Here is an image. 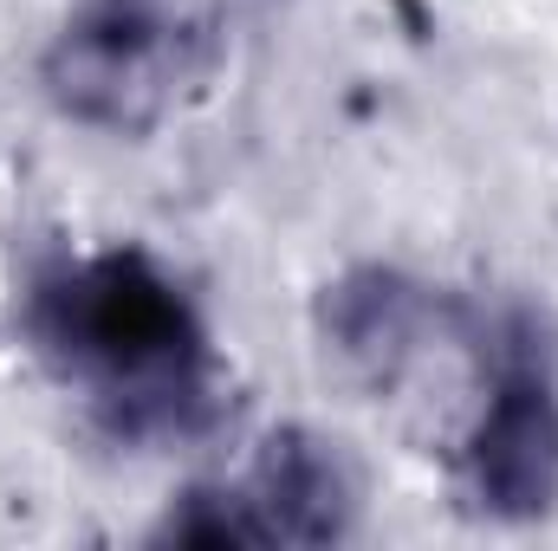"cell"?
Masks as SVG:
<instances>
[{
    "instance_id": "6da1fadb",
    "label": "cell",
    "mask_w": 558,
    "mask_h": 551,
    "mask_svg": "<svg viewBox=\"0 0 558 551\" xmlns=\"http://www.w3.org/2000/svg\"><path fill=\"white\" fill-rule=\"evenodd\" d=\"M33 357L131 448H175L228 415V370L189 285L143 247L59 254L20 292Z\"/></svg>"
},
{
    "instance_id": "3957f363",
    "label": "cell",
    "mask_w": 558,
    "mask_h": 551,
    "mask_svg": "<svg viewBox=\"0 0 558 551\" xmlns=\"http://www.w3.org/2000/svg\"><path fill=\"white\" fill-rule=\"evenodd\" d=\"M454 500L494 526H539L558 513V357L533 311L481 325L474 403L448 448Z\"/></svg>"
},
{
    "instance_id": "277c9868",
    "label": "cell",
    "mask_w": 558,
    "mask_h": 551,
    "mask_svg": "<svg viewBox=\"0 0 558 551\" xmlns=\"http://www.w3.org/2000/svg\"><path fill=\"white\" fill-rule=\"evenodd\" d=\"M474 325H481L474 305L448 298L441 285L403 267H351L318 292L325 351L371 390H403L428 364V351L468 344Z\"/></svg>"
},
{
    "instance_id": "7a4b0ae2",
    "label": "cell",
    "mask_w": 558,
    "mask_h": 551,
    "mask_svg": "<svg viewBox=\"0 0 558 551\" xmlns=\"http://www.w3.org/2000/svg\"><path fill=\"white\" fill-rule=\"evenodd\" d=\"M208 78V26L189 0H78L39 52L59 118L98 137L162 131Z\"/></svg>"
},
{
    "instance_id": "5b68a950",
    "label": "cell",
    "mask_w": 558,
    "mask_h": 551,
    "mask_svg": "<svg viewBox=\"0 0 558 551\" xmlns=\"http://www.w3.org/2000/svg\"><path fill=\"white\" fill-rule=\"evenodd\" d=\"M234 487L260 519V546H344L364 519V474L351 448L312 421L274 428Z\"/></svg>"
}]
</instances>
